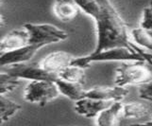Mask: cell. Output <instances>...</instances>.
Returning <instances> with one entry per match:
<instances>
[{"instance_id": "cell-18", "label": "cell", "mask_w": 152, "mask_h": 126, "mask_svg": "<svg viewBox=\"0 0 152 126\" xmlns=\"http://www.w3.org/2000/svg\"><path fill=\"white\" fill-rule=\"evenodd\" d=\"M20 83V80L8 72H0V93L6 94L13 91Z\"/></svg>"}, {"instance_id": "cell-15", "label": "cell", "mask_w": 152, "mask_h": 126, "mask_svg": "<svg viewBox=\"0 0 152 126\" xmlns=\"http://www.w3.org/2000/svg\"><path fill=\"white\" fill-rule=\"evenodd\" d=\"M129 37L133 43L148 51H152V35L150 31H148L141 27L134 28L129 30Z\"/></svg>"}, {"instance_id": "cell-5", "label": "cell", "mask_w": 152, "mask_h": 126, "mask_svg": "<svg viewBox=\"0 0 152 126\" xmlns=\"http://www.w3.org/2000/svg\"><path fill=\"white\" fill-rule=\"evenodd\" d=\"M23 27L28 31L29 42H35L42 46L60 43L67 39L68 33L52 24L26 23Z\"/></svg>"}, {"instance_id": "cell-14", "label": "cell", "mask_w": 152, "mask_h": 126, "mask_svg": "<svg viewBox=\"0 0 152 126\" xmlns=\"http://www.w3.org/2000/svg\"><path fill=\"white\" fill-rule=\"evenodd\" d=\"M55 83L61 93V95L68 98L73 102H77L84 97L86 89L83 88L82 83L68 82V81L61 80L60 78H58L55 81Z\"/></svg>"}, {"instance_id": "cell-4", "label": "cell", "mask_w": 152, "mask_h": 126, "mask_svg": "<svg viewBox=\"0 0 152 126\" xmlns=\"http://www.w3.org/2000/svg\"><path fill=\"white\" fill-rule=\"evenodd\" d=\"M61 96L56 83L53 81H30L24 90V99L28 102L45 106Z\"/></svg>"}, {"instance_id": "cell-22", "label": "cell", "mask_w": 152, "mask_h": 126, "mask_svg": "<svg viewBox=\"0 0 152 126\" xmlns=\"http://www.w3.org/2000/svg\"><path fill=\"white\" fill-rule=\"evenodd\" d=\"M150 117L152 118V114H151V116H150ZM148 123H149V124H152V122H148Z\"/></svg>"}, {"instance_id": "cell-2", "label": "cell", "mask_w": 152, "mask_h": 126, "mask_svg": "<svg viewBox=\"0 0 152 126\" xmlns=\"http://www.w3.org/2000/svg\"><path fill=\"white\" fill-rule=\"evenodd\" d=\"M130 61H142L148 64V59L143 54L139 53V52L125 48V46H116V48L101 50L97 52V53H90L89 55L83 57H75L74 60L72 61L71 65L80 66L82 68H87L93 63Z\"/></svg>"}, {"instance_id": "cell-10", "label": "cell", "mask_w": 152, "mask_h": 126, "mask_svg": "<svg viewBox=\"0 0 152 126\" xmlns=\"http://www.w3.org/2000/svg\"><path fill=\"white\" fill-rule=\"evenodd\" d=\"M113 102L101 101V99H92L88 97H83L78 101L75 102V110L76 112L88 119L96 118L97 115L103 109L108 107Z\"/></svg>"}, {"instance_id": "cell-1", "label": "cell", "mask_w": 152, "mask_h": 126, "mask_svg": "<svg viewBox=\"0 0 152 126\" xmlns=\"http://www.w3.org/2000/svg\"><path fill=\"white\" fill-rule=\"evenodd\" d=\"M80 10L95 21L96 29V48L91 53L125 46L143 54L152 65V53L136 46L130 40L129 31L124 19L111 0H76Z\"/></svg>"}, {"instance_id": "cell-6", "label": "cell", "mask_w": 152, "mask_h": 126, "mask_svg": "<svg viewBox=\"0 0 152 126\" xmlns=\"http://www.w3.org/2000/svg\"><path fill=\"white\" fill-rule=\"evenodd\" d=\"M10 75L19 79V80H28V81H37V80H46L55 82L59 77L56 74L50 73L43 69L39 63L33 64H20L16 66H12V68L7 71Z\"/></svg>"}, {"instance_id": "cell-20", "label": "cell", "mask_w": 152, "mask_h": 126, "mask_svg": "<svg viewBox=\"0 0 152 126\" xmlns=\"http://www.w3.org/2000/svg\"><path fill=\"white\" fill-rule=\"evenodd\" d=\"M138 94L143 101L152 102V80L140 85Z\"/></svg>"}, {"instance_id": "cell-7", "label": "cell", "mask_w": 152, "mask_h": 126, "mask_svg": "<svg viewBox=\"0 0 152 126\" xmlns=\"http://www.w3.org/2000/svg\"><path fill=\"white\" fill-rule=\"evenodd\" d=\"M129 94L127 87L113 86H95L85 91L84 97L101 99L107 102H122Z\"/></svg>"}, {"instance_id": "cell-8", "label": "cell", "mask_w": 152, "mask_h": 126, "mask_svg": "<svg viewBox=\"0 0 152 126\" xmlns=\"http://www.w3.org/2000/svg\"><path fill=\"white\" fill-rule=\"evenodd\" d=\"M75 57L66 51H54L46 55L39 62L40 66L45 71L58 75L61 70L71 65Z\"/></svg>"}, {"instance_id": "cell-17", "label": "cell", "mask_w": 152, "mask_h": 126, "mask_svg": "<svg viewBox=\"0 0 152 126\" xmlns=\"http://www.w3.org/2000/svg\"><path fill=\"white\" fill-rule=\"evenodd\" d=\"M58 77L61 80L78 83L83 85L85 82V68L74 65H69L58 73Z\"/></svg>"}, {"instance_id": "cell-9", "label": "cell", "mask_w": 152, "mask_h": 126, "mask_svg": "<svg viewBox=\"0 0 152 126\" xmlns=\"http://www.w3.org/2000/svg\"><path fill=\"white\" fill-rule=\"evenodd\" d=\"M28 43L29 34L24 27L12 29L0 39V54L22 49Z\"/></svg>"}, {"instance_id": "cell-3", "label": "cell", "mask_w": 152, "mask_h": 126, "mask_svg": "<svg viewBox=\"0 0 152 126\" xmlns=\"http://www.w3.org/2000/svg\"><path fill=\"white\" fill-rule=\"evenodd\" d=\"M142 61L122 62L115 69L114 85L127 87L129 85H142L152 80V71Z\"/></svg>"}, {"instance_id": "cell-16", "label": "cell", "mask_w": 152, "mask_h": 126, "mask_svg": "<svg viewBox=\"0 0 152 126\" xmlns=\"http://www.w3.org/2000/svg\"><path fill=\"white\" fill-rule=\"evenodd\" d=\"M20 109V104L5 97L4 94L0 93V124L8 122Z\"/></svg>"}, {"instance_id": "cell-19", "label": "cell", "mask_w": 152, "mask_h": 126, "mask_svg": "<svg viewBox=\"0 0 152 126\" xmlns=\"http://www.w3.org/2000/svg\"><path fill=\"white\" fill-rule=\"evenodd\" d=\"M139 27L150 32L152 31V1L143 10Z\"/></svg>"}, {"instance_id": "cell-12", "label": "cell", "mask_w": 152, "mask_h": 126, "mask_svg": "<svg viewBox=\"0 0 152 126\" xmlns=\"http://www.w3.org/2000/svg\"><path fill=\"white\" fill-rule=\"evenodd\" d=\"M122 102H113L96 116V124L99 126L119 125L122 119Z\"/></svg>"}, {"instance_id": "cell-11", "label": "cell", "mask_w": 152, "mask_h": 126, "mask_svg": "<svg viewBox=\"0 0 152 126\" xmlns=\"http://www.w3.org/2000/svg\"><path fill=\"white\" fill-rule=\"evenodd\" d=\"M52 10L55 16L62 22L74 20L81 10L76 0H54Z\"/></svg>"}, {"instance_id": "cell-21", "label": "cell", "mask_w": 152, "mask_h": 126, "mask_svg": "<svg viewBox=\"0 0 152 126\" xmlns=\"http://www.w3.org/2000/svg\"><path fill=\"white\" fill-rule=\"evenodd\" d=\"M5 24H6V18H5L3 14L0 13V29H1Z\"/></svg>"}, {"instance_id": "cell-23", "label": "cell", "mask_w": 152, "mask_h": 126, "mask_svg": "<svg viewBox=\"0 0 152 126\" xmlns=\"http://www.w3.org/2000/svg\"><path fill=\"white\" fill-rule=\"evenodd\" d=\"M2 4V0H0V5H1Z\"/></svg>"}, {"instance_id": "cell-13", "label": "cell", "mask_w": 152, "mask_h": 126, "mask_svg": "<svg viewBox=\"0 0 152 126\" xmlns=\"http://www.w3.org/2000/svg\"><path fill=\"white\" fill-rule=\"evenodd\" d=\"M151 107L145 103L138 102L123 103L122 119H141L151 116Z\"/></svg>"}]
</instances>
